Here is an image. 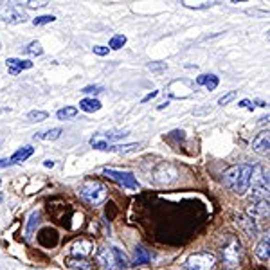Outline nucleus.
<instances>
[{
    "label": "nucleus",
    "instance_id": "obj_1",
    "mask_svg": "<svg viewBox=\"0 0 270 270\" xmlns=\"http://www.w3.org/2000/svg\"><path fill=\"white\" fill-rule=\"evenodd\" d=\"M250 175L252 166L250 164H236L230 166L222 173V182L227 189H230L236 194H245L250 188Z\"/></svg>",
    "mask_w": 270,
    "mask_h": 270
},
{
    "label": "nucleus",
    "instance_id": "obj_2",
    "mask_svg": "<svg viewBox=\"0 0 270 270\" xmlns=\"http://www.w3.org/2000/svg\"><path fill=\"white\" fill-rule=\"evenodd\" d=\"M96 263L104 270L128 268V258L117 247H101L96 252Z\"/></svg>",
    "mask_w": 270,
    "mask_h": 270
},
{
    "label": "nucleus",
    "instance_id": "obj_3",
    "mask_svg": "<svg viewBox=\"0 0 270 270\" xmlns=\"http://www.w3.org/2000/svg\"><path fill=\"white\" fill-rule=\"evenodd\" d=\"M80 194L81 198L88 202L90 206H101L108 198V189L104 188L99 180H85L80 188Z\"/></svg>",
    "mask_w": 270,
    "mask_h": 270
},
{
    "label": "nucleus",
    "instance_id": "obj_4",
    "mask_svg": "<svg viewBox=\"0 0 270 270\" xmlns=\"http://www.w3.org/2000/svg\"><path fill=\"white\" fill-rule=\"evenodd\" d=\"M252 186V200L254 202H261L266 200L268 202V171H265L261 166L252 168L250 184Z\"/></svg>",
    "mask_w": 270,
    "mask_h": 270
},
{
    "label": "nucleus",
    "instance_id": "obj_5",
    "mask_svg": "<svg viewBox=\"0 0 270 270\" xmlns=\"http://www.w3.org/2000/svg\"><path fill=\"white\" fill-rule=\"evenodd\" d=\"M220 252H222V261H224L225 268L234 270L236 266H240L242 256H243V248H242V243H240L238 238L229 236V242L220 248Z\"/></svg>",
    "mask_w": 270,
    "mask_h": 270
},
{
    "label": "nucleus",
    "instance_id": "obj_6",
    "mask_svg": "<svg viewBox=\"0 0 270 270\" xmlns=\"http://www.w3.org/2000/svg\"><path fill=\"white\" fill-rule=\"evenodd\" d=\"M186 270H214L216 266V256L212 252L200 250L194 252L186 260L184 263Z\"/></svg>",
    "mask_w": 270,
    "mask_h": 270
},
{
    "label": "nucleus",
    "instance_id": "obj_7",
    "mask_svg": "<svg viewBox=\"0 0 270 270\" xmlns=\"http://www.w3.org/2000/svg\"><path fill=\"white\" fill-rule=\"evenodd\" d=\"M166 92L171 99H188L191 96H194V81L186 80V78L173 80L166 86Z\"/></svg>",
    "mask_w": 270,
    "mask_h": 270
},
{
    "label": "nucleus",
    "instance_id": "obj_8",
    "mask_svg": "<svg viewBox=\"0 0 270 270\" xmlns=\"http://www.w3.org/2000/svg\"><path fill=\"white\" fill-rule=\"evenodd\" d=\"M103 173L110 180H114V182H117V184L122 186V188H126V189H139L140 188V184L137 182L135 175L130 173V171H117V170H112V168H103Z\"/></svg>",
    "mask_w": 270,
    "mask_h": 270
},
{
    "label": "nucleus",
    "instance_id": "obj_9",
    "mask_svg": "<svg viewBox=\"0 0 270 270\" xmlns=\"http://www.w3.org/2000/svg\"><path fill=\"white\" fill-rule=\"evenodd\" d=\"M27 16L18 11L14 4H0V22H8V24H22L26 22Z\"/></svg>",
    "mask_w": 270,
    "mask_h": 270
},
{
    "label": "nucleus",
    "instance_id": "obj_10",
    "mask_svg": "<svg viewBox=\"0 0 270 270\" xmlns=\"http://www.w3.org/2000/svg\"><path fill=\"white\" fill-rule=\"evenodd\" d=\"M252 150H254L258 155H268V152H270L268 130H263L256 135V139L252 140Z\"/></svg>",
    "mask_w": 270,
    "mask_h": 270
},
{
    "label": "nucleus",
    "instance_id": "obj_11",
    "mask_svg": "<svg viewBox=\"0 0 270 270\" xmlns=\"http://www.w3.org/2000/svg\"><path fill=\"white\" fill-rule=\"evenodd\" d=\"M236 224H238L240 229H243V232L247 234V236H250V238H256V236H258L256 222L252 220V218H248L247 214H242V212H238V214H236Z\"/></svg>",
    "mask_w": 270,
    "mask_h": 270
},
{
    "label": "nucleus",
    "instance_id": "obj_12",
    "mask_svg": "<svg viewBox=\"0 0 270 270\" xmlns=\"http://www.w3.org/2000/svg\"><path fill=\"white\" fill-rule=\"evenodd\" d=\"M6 67L11 76H18L22 70H29L32 68V62L29 60H18V58H8L6 60Z\"/></svg>",
    "mask_w": 270,
    "mask_h": 270
},
{
    "label": "nucleus",
    "instance_id": "obj_13",
    "mask_svg": "<svg viewBox=\"0 0 270 270\" xmlns=\"http://www.w3.org/2000/svg\"><path fill=\"white\" fill-rule=\"evenodd\" d=\"M92 252H94V243L90 242V240L81 238L72 245V254H74V258H83V260H85Z\"/></svg>",
    "mask_w": 270,
    "mask_h": 270
},
{
    "label": "nucleus",
    "instance_id": "obj_14",
    "mask_svg": "<svg viewBox=\"0 0 270 270\" xmlns=\"http://www.w3.org/2000/svg\"><path fill=\"white\" fill-rule=\"evenodd\" d=\"M247 216L248 218H263V216H268V202L266 200H261V202H252L247 207Z\"/></svg>",
    "mask_w": 270,
    "mask_h": 270
},
{
    "label": "nucleus",
    "instance_id": "obj_15",
    "mask_svg": "<svg viewBox=\"0 0 270 270\" xmlns=\"http://www.w3.org/2000/svg\"><path fill=\"white\" fill-rule=\"evenodd\" d=\"M254 252H256V256L260 258L261 261L268 263V260H270V236L268 234L260 240V243L256 245V250Z\"/></svg>",
    "mask_w": 270,
    "mask_h": 270
},
{
    "label": "nucleus",
    "instance_id": "obj_16",
    "mask_svg": "<svg viewBox=\"0 0 270 270\" xmlns=\"http://www.w3.org/2000/svg\"><path fill=\"white\" fill-rule=\"evenodd\" d=\"M153 260V254L148 250V248L144 247H135V254H134V265L135 266H140V265H146L150 261Z\"/></svg>",
    "mask_w": 270,
    "mask_h": 270
},
{
    "label": "nucleus",
    "instance_id": "obj_17",
    "mask_svg": "<svg viewBox=\"0 0 270 270\" xmlns=\"http://www.w3.org/2000/svg\"><path fill=\"white\" fill-rule=\"evenodd\" d=\"M32 153H34L32 146H22V148H18L16 152L13 153V157L9 158V160H11V164H20V162H26Z\"/></svg>",
    "mask_w": 270,
    "mask_h": 270
},
{
    "label": "nucleus",
    "instance_id": "obj_18",
    "mask_svg": "<svg viewBox=\"0 0 270 270\" xmlns=\"http://www.w3.org/2000/svg\"><path fill=\"white\" fill-rule=\"evenodd\" d=\"M218 83H220V80H218V76H214V74H200V76L196 78V83H194V85H204L207 90H214L216 86H218Z\"/></svg>",
    "mask_w": 270,
    "mask_h": 270
},
{
    "label": "nucleus",
    "instance_id": "obj_19",
    "mask_svg": "<svg viewBox=\"0 0 270 270\" xmlns=\"http://www.w3.org/2000/svg\"><path fill=\"white\" fill-rule=\"evenodd\" d=\"M101 106H103L101 101H98V99H94V98H85V99H81L80 101V108L86 114L98 112V110H101Z\"/></svg>",
    "mask_w": 270,
    "mask_h": 270
},
{
    "label": "nucleus",
    "instance_id": "obj_20",
    "mask_svg": "<svg viewBox=\"0 0 270 270\" xmlns=\"http://www.w3.org/2000/svg\"><path fill=\"white\" fill-rule=\"evenodd\" d=\"M40 218H42V212L40 211L31 212V216H29V222H27V227H26V240L31 238L32 232L36 230V227L40 225Z\"/></svg>",
    "mask_w": 270,
    "mask_h": 270
},
{
    "label": "nucleus",
    "instance_id": "obj_21",
    "mask_svg": "<svg viewBox=\"0 0 270 270\" xmlns=\"http://www.w3.org/2000/svg\"><path fill=\"white\" fill-rule=\"evenodd\" d=\"M142 146V142H132V144H112L108 152H117V153H132V152H137V150Z\"/></svg>",
    "mask_w": 270,
    "mask_h": 270
},
{
    "label": "nucleus",
    "instance_id": "obj_22",
    "mask_svg": "<svg viewBox=\"0 0 270 270\" xmlns=\"http://www.w3.org/2000/svg\"><path fill=\"white\" fill-rule=\"evenodd\" d=\"M65 265L70 266V268H80V270H92V263L83 258H67L65 260Z\"/></svg>",
    "mask_w": 270,
    "mask_h": 270
},
{
    "label": "nucleus",
    "instance_id": "obj_23",
    "mask_svg": "<svg viewBox=\"0 0 270 270\" xmlns=\"http://www.w3.org/2000/svg\"><path fill=\"white\" fill-rule=\"evenodd\" d=\"M76 116H78V108L76 106L60 108L58 112H56V117H58L60 121H68V119H74Z\"/></svg>",
    "mask_w": 270,
    "mask_h": 270
},
{
    "label": "nucleus",
    "instance_id": "obj_24",
    "mask_svg": "<svg viewBox=\"0 0 270 270\" xmlns=\"http://www.w3.org/2000/svg\"><path fill=\"white\" fill-rule=\"evenodd\" d=\"M220 2H188V0H184L182 2V6L188 9H194V11H202V9H209L212 8V6H218Z\"/></svg>",
    "mask_w": 270,
    "mask_h": 270
},
{
    "label": "nucleus",
    "instance_id": "obj_25",
    "mask_svg": "<svg viewBox=\"0 0 270 270\" xmlns=\"http://www.w3.org/2000/svg\"><path fill=\"white\" fill-rule=\"evenodd\" d=\"M126 42H128V38H126L124 34H114L112 38H110V42H108V49L119 50L121 47H124Z\"/></svg>",
    "mask_w": 270,
    "mask_h": 270
},
{
    "label": "nucleus",
    "instance_id": "obj_26",
    "mask_svg": "<svg viewBox=\"0 0 270 270\" xmlns=\"http://www.w3.org/2000/svg\"><path fill=\"white\" fill-rule=\"evenodd\" d=\"M60 135H62V128H50L49 132H45V134H36L34 139H45V140H56L60 139Z\"/></svg>",
    "mask_w": 270,
    "mask_h": 270
},
{
    "label": "nucleus",
    "instance_id": "obj_27",
    "mask_svg": "<svg viewBox=\"0 0 270 270\" xmlns=\"http://www.w3.org/2000/svg\"><path fill=\"white\" fill-rule=\"evenodd\" d=\"M49 117V114L47 112H44V110H32V112H29L27 114V119L29 121H32V122H40V121H45Z\"/></svg>",
    "mask_w": 270,
    "mask_h": 270
},
{
    "label": "nucleus",
    "instance_id": "obj_28",
    "mask_svg": "<svg viewBox=\"0 0 270 270\" xmlns=\"http://www.w3.org/2000/svg\"><path fill=\"white\" fill-rule=\"evenodd\" d=\"M26 52L27 54H32V56H40V54H44V49H42V44L40 42H31V44L26 47Z\"/></svg>",
    "mask_w": 270,
    "mask_h": 270
},
{
    "label": "nucleus",
    "instance_id": "obj_29",
    "mask_svg": "<svg viewBox=\"0 0 270 270\" xmlns=\"http://www.w3.org/2000/svg\"><path fill=\"white\" fill-rule=\"evenodd\" d=\"M56 20V16L52 14H42V16L32 18V26H45V24H52Z\"/></svg>",
    "mask_w": 270,
    "mask_h": 270
},
{
    "label": "nucleus",
    "instance_id": "obj_30",
    "mask_svg": "<svg viewBox=\"0 0 270 270\" xmlns=\"http://www.w3.org/2000/svg\"><path fill=\"white\" fill-rule=\"evenodd\" d=\"M236 96H238V92H236V90H230V92H227V94L222 96V98L218 99V104H220V106H225V104H229L230 101H234Z\"/></svg>",
    "mask_w": 270,
    "mask_h": 270
},
{
    "label": "nucleus",
    "instance_id": "obj_31",
    "mask_svg": "<svg viewBox=\"0 0 270 270\" xmlns=\"http://www.w3.org/2000/svg\"><path fill=\"white\" fill-rule=\"evenodd\" d=\"M26 4V8H29V9H40V8H45V6L49 4L47 0H27V2H24Z\"/></svg>",
    "mask_w": 270,
    "mask_h": 270
},
{
    "label": "nucleus",
    "instance_id": "obj_32",
    "mask_svg": "<svg viewBox=\"0 0 270 270\" xmlns=\"http://www.w3.org/2000/svg\"><path fill=\"white\" fill-rule=\"evenodd\" d=\"M148 68L153 72H162V70H166L168 65H166V62H152V63H148Z\"/></svg>",
    "mask_w": 270,
    "mask_h": 270
},
{
    "label": "nucleus",
    "instance_id": "obj_33",
    "mask_svg": "<svg viewBox=\"0 0 270 270\" xmlns=\"http://www.w3.org/2000/svg\"><path fill=\"white\" fill-rule=\"evenodd\" d=\"M83 94H99V92H103V86H99V85H88L85 86V88L81 90Z\"/></svg>",
    "mask_w": 270,
    "mask_h": 270
},
{
    "label": "nucleus",
    "instance_id": "obj_34",
    "mask_svg": "<svg viewBox=\"0 0 270 270\" xmlns=\"http://www.w3.org/2000/svg\"><path fill=\"white\" fill-rule=\"evenodd\" d=\"M108 47H104V45H94V54H98V56H106L108 54Z\"/></svg>",
    "mask_w": 270,
    "mask_h": 270
},
{
    "label": "nucleus",
    "instance_id": "obj_35",
    "mask_svg": "<svg viewBox=\"0 0 270 270\" xmlns=\"http://www.w3.org/2000/svg\"><path fill=\"white\" fill-rule=\"evenodd\" d=\"M238 106H240V108H247V110H250V112L254 110V104H252L250 101H248V99H243V101H240Z\"/></svg>",
    "mask_w": 270,
    "mask_h": 270
},
{
    "label": "nucleus",
    "instance_id": "obj_36",
    "mask_svg": "<svg viewBox=\"0 0 270 270\" xmlns=\"http://www.w3.org/2000/svg\"><path fill=\"white\" fill-rule=\"evenodd\" d=\"M158 96V90H153V92H150V94H146L142 98V103H148V101H152L153 98H157Z\"/></svg>",
    "mask_w": 270,
    "mask_h": 270
},
{
    "label": "nucleus",
    "instance_id": "obj_37",
    "mask_svg": "<svg viewBox=\"0 0 270 270\" xmlns=\"http://www.w3.org/2000/svg\"><path fill=\"white\" fill-rule=\"evenodd\" d=\"M9 166H13L9 158H0V170H4V168H9Z\"/></svg>",
    "mask_w": 270,
    "mask_h": 270
},
{
    "label": "nucleus",
    "instance_id": "obj_38",
    "mask_svg": "<svg viewBox=\"0 0 270 270\" xmlns=\"http://www.w3.org/2000/svg\"><path fill=\"white\" fill-rule=\"evenodd\" d=\"M168 104H170V101H164V103H160V104H158V106H157V110H164V108H166Z\"/></svg>",
    "mask_w": 270,
    "mask_h": 270
},
{
    "label": "nucleus",
    "instance_id": "obj_39",
    "mask_svg": "<svg viewBox=\"0 0 270 270\" xmlns=\"http://www.w3.org/2000/svg\"><path fill=\"white\" fill-rule=\"evenodd\" d=\"M44 166H45V168H54V160H45Z\"/></svg>",
    "mask_w": 270,
    "mask_h": 270
},
{
    "label": "nucleus",
    "instance_id": "obj_40",
    "mask_svg": "<svg viewBox=\"0 0 270 270\" xmlns=\"http://www.w3.org/2000/svg\"><path fill=\"white\" fill-rule=\"evenodd\" d=\"M256 103L260 104L261 108H266V103H265V101H256Z\"/></svg>",
    "mask_w": 270,
    "mask_h": 270
},
{
    "label": "nucleus",
    "instance_id": "obj_41",
    "mask_svg": "<svg viewBox=\"0 0 270 270\" xmlns=\"http://www.w3.org/2000/svg\"><path fill=\"white\" fill-rule=\"evenodd\" d=\"M2 202H4V194L0 193V204H2Z\"/></svg>",
    "mask_w": 270,
    "mask_h": 270
},
{
    "label": "nucleus",
    "instance_id": "obj_42",
    "mask_svg": "<svg viewBox=\"0 0 270 270\" xmlns=\"http://www.w3.org/2000/svg\"><path fill=\"white\" fill-rule=\"evenodd\" d=\"M24 270H36V268H24Z\"/></svg>",
    "mask_w": 270,
    "mask_h": 270
},
{
    "label": "nucleus",
    "instance_id": "obj_43",
    "mask_svg": "<svg viewBox=\"0 0 270 270\" xmlns=\"http://www.w3.org/2000/svg\"><path fill=\"white\" fill-rule=\"evenodd\" d=\"M0 184H2V180H0Z\"/></svg>",
    "mask_w": 270,
    "mask_h": 270
}]
</instances>
